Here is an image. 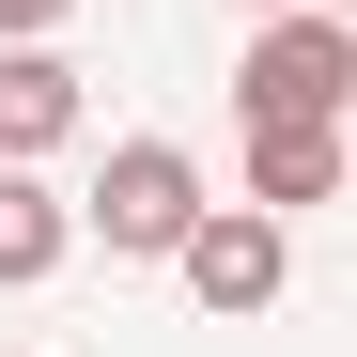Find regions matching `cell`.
Wrapping results in <instances>:
<instances>
[{
    "mask_svg": "<svg viewBox=\"0 0 357 357\" xmlns=\"http://www.w3.org/2000/svg\"><path fill=\"white\" fill-rule=\"evenodd\" d=\"M78 0H0V47H31V31H63Z\"/></svg>",
    "mask_w": 357,
    "mask_h": 357,
    "instance_id": "52a82bcc",
    "label": "cell"
},
{
    "mask_svg": "<svg viewBox=\"0 0 357 357\" xmlns=\"http://www.w3.org/2000/svg\"><path fill=\"white\" fill-rule=\"evenodd\" d=\"M78 233H109V264H171V233L202 218V155L187 140H109L93 202H63Z\"/></svg>",
    "mask_w": 357,
    "mask_h": 357,
    "instance_id": "7a4b0ae2",
    "label": "cell"
},
{
    "mask_svg": "<svg viewBox=\"0 0 357 357\" xmlns=\"http://www.w3.org/2000/svg\"><path fill=\"white\" fill-rule=\"evenodd\" d=\"M233 16H280V0H233ZM311 16H357V0H311Z\"/></svg>",
    "mask_w": 357,
    "mask_h": 357,
    "instance_id": "ba28073f",
    "label": "cell"
},
{
    "mask_svg": "<svg viewBox=\"0 0 357 357\" xmlns=\"http://www.w3.org/2000/svg\"><path fill=\"white\" fill-rule=\"evenodd\" d=\"M78 249V218H63V187H47L31 155H0V295H31L47 264Z\"/></svg>",
    "mask_w": 357,
    "mask_h": 357,
    "instance_id": "5b68a950",
    "label": "cell"
},
{
    "mask_svg": "<svg viewBox=\"0 0 357 357\" xmlns=\"http://www.w3.org/2000/svg\"><path fill=\"white\" fill-rule=\"evenodd\" d=\"M78 109H93V93H78V63H63L47 31H31V47H0V155H63V140H78Z\"/></svg>",
    "mask_w": 357,
    "mask_h": 357,
    "instance_id": "277c9868",
    "label": "cell"
},
{
    "mask_svg": "<svg viewBox=\"0 0 357 357\" xmlns=\"http://www.w3.org/2000/svg\"><path fill=\"white\" fill-rule=\"evenodd\" d=\"M171 264H187V295L218 326H249V311H280V280H295V233L264 218V202H202L187 233H171Z\"/></svg>",
    "mask_w": 357,
    "mask_h": 357,
    "instance_id": "3957f363",
    "label": "cell"
},
{
    "mask_svg": "<svg viewBox=\"0 0 357 357\" xmlns=\"http://www.w3.org/2000/svg\"><path fill=\"white\" fill-rule=\"evenodd\" d=\"M249 202H264V218L342 202V125H249Z\"/></svg>",
    "mask_w": 357,
    "mask_h": 357,
    "instance_id": "8992f818",
    "label": "cell"
},
{
    "mask_svg": "<svg viewBox=\"0 0 357 357\" xmlns=\"http://www.w3.org/2000/svg\"><path fill=\"white\" fill-rule=\"evenodd\" d=\"M233 109H249V125H342L357 109V16L280 0V16L233 47Z\"/></svg>",
    "mask_w": 357,
    "mask_h": 357,
    "instance_id": "6da1fadb",
    "label": "cell"
}]
</instances>
